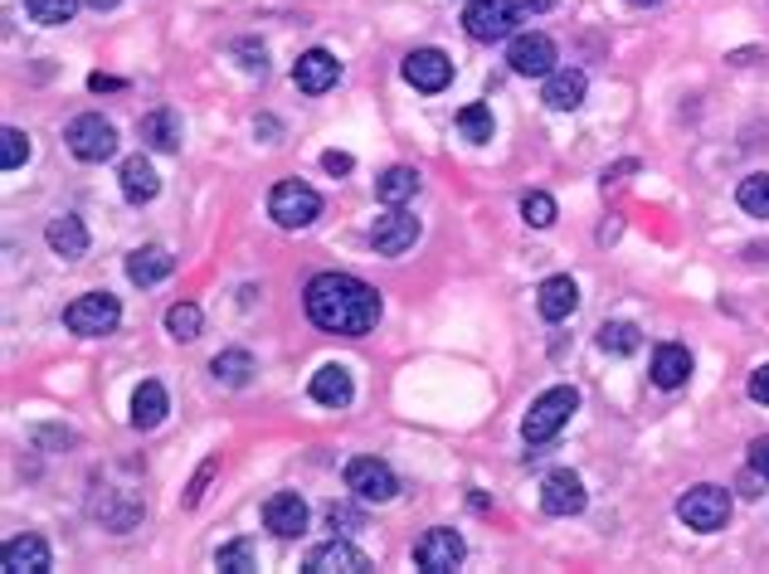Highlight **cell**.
Returning a JSON list of instances; mask_svg holds the SVG:
<instances>
[{
	"label": "cell",
	"instance_id": "1",
	"mask_svg": "<svg viewBox=\"0 0 769 574\" xmlns=\"http://www.w3.org/2000/svg\"><path fill=\"white\" fill-rule=\"evenodd\" d=\"M302 307L316 332L332 336H371L381 322V292L351 273H316L308 292H302Z\"/></svg>",
	"mask_w": 769,
	"mask_h": 574
},
{
	"label": "cell",
	"instance_id": "2",
	"mask_svg": "<svg viewBox=\"0 0 769 574\" xmlns=\"http://www.w3.org/2000/svg\"><path fill=\"white\" fill-rule=\"evenodd\" d=\"M575 409H580V389H575V385H555V389H545V395L527 409V419H521V438H527L531 448L551 443V438L570 424V414H575Z\"/></svg>",
	"mask_w": 769,
	"mask_h": 574
},
{
	"label": "cell",
	"instance_id": "3",
	"mask_svg": "<svg viewBox=\"0 0 769 574\" xmlns=\"http://www.w3.org/2000/svg\"><path fill=\"white\" fill-rule=\"evenodd\" d=\"M117 322H122V302L113 292H83L64 312V326L73 336H107V332H117Z\"/></svg>",
	"mask_w": 769,
	"mask_h": 574
},
{
	"label": "cell",
	"instance_id": "4",
	"mask_svg": "<svg viewBox=\"0 0 769 574\" xmlns=\"http://www.w3.org/2000/svg\"><path fill=\"white\" fill-rule=\"evenodd\" d=\"M517 20H521V0H468V10H463V30L478 44L507 40L517 30Z\"/></svg>",
	"mask_w": 769,
	"mask_h": 574
},
{
	"label": "cell",
	"instance_id": "5",
	"mask_svg": "<svg viewBox=\"0 0 769 574\" xmlns=\"http://www.w3.org/2000/svg\"><path fill=\"white\" fill-rule=\"evenodd\" d=\"M268 215H273L278 229H308L322 215V195L302 180H278L273 195H268Z\"/></svg>",
	"mask_w": 769,
	"mask_h": 574
},
{
	"label": "cell",
	"instance_id": "6",
	"mask_svg": "<svg viewBox=\"0 0 769 574\" xmlns=\"http://www.w3.org/2000/svg\"><path fill=\"white\" fill-rule=\"evenodd\" d=\"M677 516L687 521L692 531H702V535L721 531L726 521H730V492H726V487H716V482L692 487V492L677 502Z\"/></svg>",
	"mask_w": 769,
	"mask_h": 574
},
{
	"label": "cell",
	"instance_id": "7",
	"mask_svg": "<svg viewBox=\"0 0 769 574\" xmlns=\"http://www.w3.org/2000/svg\"><path fill=\"white\" fill-rule=\"evenodd\" d=\"M64 142H69V152L79 156V161L93 166V161H107V156L117 152V127L103 113H83V117L69 122Z\"/></svg>",
	"mask_w": 769,
	"mask_h": 574
},
{
	"label": "cell",
	"instance_id": "8",
	"mask_svg": "<svg viewBox=\"0 0 769 574\" xmlns=\"http://www.w3.org/2000/svg\"><path fill=\"white\" fill-rule=\"evenodd\" d=\"M346 487L361 497V502H395V492H399V478L389 472V462L381 458H351L346 462Z\"/></svg>",
	"mask_w": 769,
	"mask_h": 574
},
{
	"label": "cell",
	"instance_id": "9",
	"mask_svg": "<svg viewBox=\"0 0 769 574\" xmlns=\"http://www.w3.org/2000/svg\"><path fill=\"white\" fill-rule=\"evenodd\" d=\"M463 555H468V545H463V535L448 531V526L424 531L419 545H414V565H419L424 574H448V570H458Z\"/></svg>",
	"mask_w": 769,
	"mask_h": 574
},
{
	"label": "cell",
	"instance_id": "10",
	"mask_svg": "<svg viewBox=\"0 0 769 574\" xmlns=\"http://www.w3.org/2000/svg\"><path fill=\"white\" fill-rule=\"evenodd\" d=\"M414 239H419V219H414L409 210H399V205H389V210L375 219V229H371V249L385 253V259H399V253H409Z\"/></svg>",
	"mask_w": 769,
	"mask_h": 574
},
{
	"label": "cell",
	"instance_id": "11",
	"mask_svg": "<svg viewBox=\"0 0 769 574\" xmlns=\"http://www.w3.org/2000/svg\"><path fill=\"white\" fill-rule=\"evenodd\" d=\"M405 83L419 93H444L454 83V59L444 49H414L405 59Z\"/></svg>",
	"mask_w": 769,
	"mask_h": 574
},
{
	"label": "cell",
	"instance_id": "12",
	"mask_svg": "<svg viewBox=\"0 0 769 574\" xmlns=\"http://www.w3.org/2000/svg\"><path fill=\"white\" fill-rule=\"evenodd\" d=\"M507 64L521 79H545V73H555V40L551 34H517L507 49Z\"/></svg>",
	"mask_w": 769,
	"mask_h": 574
},
{
	"label": "cell",
	"instance_id": "13",
	"mask_svg": "<svg viewBox=\"0 0 769 574\" xmlns=\"http://www.w3.org/2000/svg\"><path fill=\"white\" fill-rule=\"evenodd\" d=\"M584 482L575 478L570 468H555L551 478L541 482V507H545V516H580L584 511Z\"/></svg>",
	"mask_w": 769,
	"mask_h": 574
},
{
	"label": "cell",
	"instance_id": "14",
	"mask_svg": "<svg viewBox=\"0 0 769 574\" xmlns=\"http://www.w3.org/2000/svg\"><path fill=\"white\" fill-rule=\"evenodd\" d=\"M263 526L278 535V541H298L308 531V502L298 492H273L263 502Z\"/></svg>",
	"mask_w": 769,
	"mask_h": 574
},
{
	"label": "cell",
	"instance_id": "15",
	"mask_svg": "<svg viewBox=\"0 0 769 574\" xmlns=\"http://www.w3.org/2000/svg\"><path fill=\"white\" fill-rule=\"evenodd\" d=\"M365 570H371L365 551H356V545L341 541V535L308 551V574H365Z\"/></svg>",
	"mask_w": 769,
	"mask_h": 574
},
{
	"label": "cell",
	"instance_id": "16",
	"mask_svg": "<svg viewBox=\"0 0 769 574\" xmlns=\"http://www.w3.org/2000/svg\"><path fill=\"white\" fill-rule=\"evenodd\" d=\"M341 79V64L336 54H326V49H308V54H298V64H292V83H298L302 93H326L336 88Z\"/></svg>",
	"mask_w": 769,
	"mask_h": 574
},
{
	"label": "cell",
	"instance_id": "17",
	"mask_svg": "<svg viewBox=\"0 0 769 574\" xmlns=\"http://www.w3.org/2000/svg\"><path fill=\"white\" fill-rule=\"evenodd\" d=\"M584 93H590V79H584L580 69H555V73H545L541 103L555 107V113H575V107L584 103Z\"/></svg>",
	"mask_w": 769,
	"mask_h": 574
},
{
	"label": "cell",
	"instance_id": "18",
	"mask_svg": "<svg viewBox=\"0 0 769 574\" xmlns=\"http://www.w3.org/2000/svg\"><path fill=\"white\" fill-rule=\"evenodd\" d=\"M0 570L6 574H44L49 570V541L44 535H15L0 551Z\"/></svg>",
	"mask_w": 769,
	"mask_h": 574
},
{
	"label": "cell",
	"instance_id": "19",
	"mask_svg": "<svg viewBox=\"0 0 769 574\" xmlns=\"http://www.w3.org/2000/svg\"><path fill=\"white\" fill-rule=\"evenodd\" d=\"M536 307H541L545 322H565V316H575V307H580V288H575V278H565V273L545 278L541 292H536Z\"/></svg>",
	"mask_w": 769,
	"mask_h": 574
},
{
	"label": "cell",
	"instance_id": "20",
	"mask_svg": "<svg viewBox=\"0 0 769 574\" xmlns=\"http://www.w3.org/2000/svg\"><path fill=\"white\" fill-rule=\"evenodd\" d=\"M44 243H49V249H54L64 263H73V259H83V253H89V229H83L79 215H59V219H49Z\"/></svg>",
	"mask_w": 769,
	"mask_h": 574
},
{
	"label": "cell",
	"instance_id": "21",
	"mask_svg": "<svg viewBox=\"0 0 769 574\" xmlns=\"http://www.w3.org/2000/svg\"><path fill=\"white\" fill-rule=\"evenodd\" d=\"M176 273V259L162 249V243H146V249H137V253H127V278L137 288H156L162 278H170Z\"/></svg>",
	"mask_w": 769,
	"mask_h": 574
},
{
	"label": "cell",
	"instance_id": "22",
	"mask_svg": "<svg viewBox=\"0 0 769 574\" xmlns=\"http://www.w3.org/2000/svg\"><path fill=\"white\" fill-rule=\"evenodd\" d=\"M351 395H356V385H351V371L346 365H322V371L312 375V399L326 409H346Z\"/></svg>",
	"mask_w": 769,
	"mask_h": 574
},
{
	"label": "cell",
	"instance_id": "23",
	"mask_svg": "<svg viewBox=\"0 0 769 574\" xmlns=\"http://www.w3.org/2000/svg\"><path fill=\"white\" fill-rule=\"evenodd\" d=\"M156 190H162L156 166L146 161V156H127V161H122V195H127L132 205H146V200H156Z\"/></svg>",
	"mask_w": 769,
	"mask_h": 574
},
{
	"label": "cell",
	"instance_id": "24",
	"mask_svg": "<svg viewBox=\"0 0 769 574\" xmlns=\"http://www.w3.org/2000/svg\"><path fill=\"white\" fill-rule=\"evenodd\" d=\"M692 380V351L687 346H657L653 356V385L657 389H682Z\"/></svg>",
	"mask_w": 769,
	"mask_h": 574
},
{
	"label": "cell",
	"instance_id": "25",
	"mask_svg": "<svg viewBox=\"0 0 769 574\" xmlns=\"http://www.w3.org/2000/svg\"><path fill=\"white\" fill-rule=\"evenodd\" d=\"M166 414H170V399L162 380H142L137 395H132V429H156Z\"/></svg>",
	"mask_w": 769,
	"mask_h": 574
},
{
	"label": "cell",
	"instance_id": "26",
	"mask_svg": "<svg viewBox=\"0 0 769 574\" xmlns=\"http://www.w3.org/2000/svg\"><path fill=\"white\" fill-rule=\"evenodd\" d=\"M142 142L156 146V152H180V117L170 107H156V113L142 117Z\"/></svg>",
	"mask_w": 769,
	"mask_h": 574
},
{
	"label": "cell",
	"instance_id": "27",
	"mask_svg": "<svg viewBox=\"0 0 769 574\" xmlns=\"http://www.w3.org/2000/svg\"><path fill=\"white\" fill-rule=\"evenodd\" d=\"M414 190H419V170L414 166H389L385 176L375 180V195H381L385 205H405Z\"/></svg>",
	"mask_w": 769,
	"mask_h": 574
},
{
	"label": "cell",
	"instance_id": "28",
	"mask_svg": "<svg viewBox=\"0 0 769 574\" xmlns=\"http://www.w3.org/2000/svg\"><path fill=\"white\" fill-rule=\"evenodd\" d=\"M736 200H740V210H746V215L769 219V170H755V176L740 180Z\"/></svg>",
	"mask_w": 769,
	"mask_h": 574
},
{
	"label": "cell",
	"instance_id": "29",
	"mask_svg": "<svg viewBox=\"0 0 769 574\" xmlns=\"http://www.w3.org/2000/svg\"><path fill=\"white\" fill-rule=\"evenodd\" d=\"M638 341H643V332L633 322H604L600 326V351H609V356H633Z\"/></svg>",
	"mask_w": 769,
	"mask_h": 574
},
{
	"label": "cell",
	"instance_id": "30",
	"mask_svg": "<svg viewBox=\"0 0 769 574\" xmlns=\"http://www.w3.org/2000/svg\"><path fill=\"white\" fill-rule=\"evenodd\" d=\"M210 371H215V380H225V385H249L253 356L249 351H219V356L210 361Z\"/></svg>",
	"mask_w": 769,
	"mask_h": 574
},
{
	"label": "cell",
	"instance_id": "31",
	"mask_svg": "<svg viewBox=\"0 0 769 574\" xmlns=\"http://www.w3.org/2000/svg\"><path fill=\"white\" fill-rule=\"evenodd\" d=\"M458 132H463V142H472V146L492 142V107L468 103V107L458 113Z\"/></svg>",
	"mask_w": 769,
	"mask_h": 574
},
{
	"label": "cell",
	"instance_id": "32",
	"mask_svg": "<svg viewBox=\"0 0 769 574\" xmlns=\"http://www.w3.org/2000/svg\"><path fill=\"white\" fill-rule=\"evenodd\" d=\"M200 326H205V316H200V307H195V302H176V307L166 312V332H170V341H195V336H200Z\"/></svg>",
	"mask_w": 769,
	"mask_h": 574
},
{
	"label": "cell",
	"instance_id": "33",
	"mask_svg": "<svg viewBox=\"0 0 769 574\" xmlns=\"http://www.w3.org/2000/svg\"><path fill=\"white\" fill-rule=\"evenodd\" d=\"M79 6L83 0H24V15H30L34 24H69Z\"/></svg>",
	"mask_w": 769,
	"mask_h": 574
},
{
	"label": "cell",
	"instance_id": "34",
	"mask_svg": "<svg viewBox=\"0 0 769 574\" xmlns=\"http://www.w3.org/2000/svg\"><path fill=\"white\" fill-rule=\"evenodd\" d=\"M215 565L225 574H249V570H259V560H253L249 541H229V545H219L215 551Z\"/></svg>",
	"mask_w": 769,
	"mask_h": 574
},
{
	"label": "cell",
	"instance_id": "35",
	"mask_svg": "<svg viewBox=\"0 0 769 574\" xmlns=\"http://www.w3.org/2000/svg\"><path fill=\"white\" fill-rule=\"evenodd\" d=\"M30 161V137L20 127H6L0 132V170H20Z\"/></svg>",
	"mask_w": 769,
	"mask_h": 574
},
{
	"label": "cell",
	"instance_id": "36",
	"mask_svg": "<svg viewBox=\"0 0 769 574\" xmlns=\"http://www.w3.org/2000/svg\"><path fill=\"white\" fill-rule=\"evenodd\" d=\"M521 219H527L531 229H551V225H555V200H551L545 190L521 195Z\"/></svg>",
	"mask_w": 769,
	"mask_h": 574
},
{
	"label": "cell",
	"instance_id": "37",
	"mask_svg": "<svg viewBox=\"0 0 769 574\" xmlns=\"http://www.w3.org/2000/svg\"><path fill=\"white\" fill-rule=\"evenodd\" d=\"M326 526H332L336 535H351V531L365 526V516H361L356 507H332V511H326Z\"/></svg>",
	"mask_w": 769,
	"mask_h": 574
},
{
	"label": "cell",
	"instance_id": "38",
	"mask_svg": "<svg viewBox=\"0 0 769 574\" xmlns=\"http://www.w3.org/2000/svg\"><path fill=\"white\" fill-rule=\"evenodd\" d=\"M215 472H219V458H205V462H200V472H195L190 487H186V507H200V497H205V487H210Z\"/></svg>",
	"mask_w": 769,
	"mask_h": 574
},
{
	"label": "cell",
	"instance_id": "39",
	"mask_svg": "<svg viewBox=\"0 0 769 574\" xmlns=\"http://www.w3.org/2000/svg\"><path fill=\"white\" fill-rule=\"evenodd\" d=\"M235 54L243 59V69H249V73H263V59H268V49H263L259 40H239V49H235Z\"/></svg>",
	"mask_w": 769,
	"mask_h": 574
},
{
	"label": "cell",
	"instance_id": "40",
	"mask_svg": "<svg viewBox=\"0 0 769 574\" xmlns=\"http://www.w3.org/2000/svg\"><path fill=\"white\" fill-rule=\"evenodd\" d=\"M750 468L769 482V438H755V443H750Z\"/></svg>",
	"mask_w": 769,
	"mask_h": 574
},
{
	"label": "cell",
	"instance_id": "41",
	"mask_svg": "<svg viewBox=\"0 0 769 574\" xmlns=\"http://www.w3.org/2000/svg\"><path fill=\"white\" fill-rule=\"evenodd\" d=\"M351 166H356V161H351L346 152H326V156H322V170H326V176H351Z\"/></svg>",
	"mask_w": 769,
	"mask_h": 574
},
{
	"label": "cell",
	"instance_id": "42",
	"mask_svg": "<svg viewBox=\"0 0 769 574\" xmlns=\"http://www.w3.org/2000/svg\"><path fill=\"white\" fill-rule=\"evenodd\" d=\"M750 399L755 405H769V365H760V371L750 375Z\"/></svg>",
	"mask_w": 769,
	"mask_h": 574
},
{
	"label": "cell",
	"instance_id": "43",
	"mask_svg": "<svg viewBox=\"0 0 769 574\" xmlns=\"http://www.w3.org/2000/svg\"><path fill=\"white\" fill-rule=\"evenodd\" d=\"M89 88H93V93H117V88H122V79H103V73H93Z\"/></svg>",
	"mask_w": 769,
	"mask_h": 574
},
{
	"label": "cell",
	"instance_id": "44",
	"mask_svg": "<svg viewBox=\"0 0 769 574\" xmlns=\"http://www.w3.org/2000/svg\"><path fill=\"white\" fill-rule=\"evenodd\" d=\"M521 10L527 15H545V10H555V0H521Z\"/></svg>",
	"mask_w": 769,
	"mask_h": 574
},
{
	"label": "cell",
	"instance_id": "45",
	"mask_svg": "<svg viewBox=\"0 0 769 574\" xmlns=\"http://www.w3.org/2000/svg\"><path fill=\"white\" fill-rule=\"evenodd\" d=\"M83 6H89V10H113L117 0H83Z\"/></svg>",
	"mask_w": 769,
	"mask_h": 574
},
{
	"label": "cell",
	"instance_id": "46",
	"mask_svg": "<svg viewBox=\"0 0 769 574\" xmlns=\"http://www.w3.org/2000/svg\"><path fill=\"white\" fill-rule=\"evenodd\" d=\"M628 6H663V0H628Z\"/></svg>",
	"mask_w": 769,
	"mask_h": 574
}]
</instances>
